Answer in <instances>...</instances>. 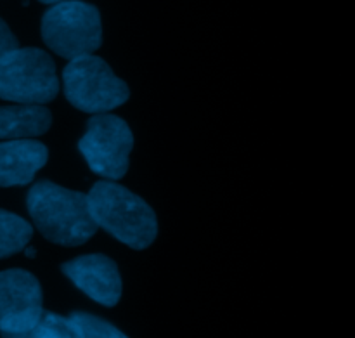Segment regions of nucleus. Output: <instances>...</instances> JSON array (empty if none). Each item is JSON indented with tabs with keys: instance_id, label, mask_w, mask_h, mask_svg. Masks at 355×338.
<instances>
[{
	"instance_id": "obj_1",
	"label": "nucleus",
	"mask_w": 355,
	"mask_h": 338,
	"mask_svg": "<svg viewBox=\"0 0 355 338\" xmlns=\"http://www.w3.org/2000/svg\"><path fill=\"white\" fill-rule=\"evenodd\" d=\"M26 207L38 231L55 245L80 246L97 233L87 194L40 180L30 189Z\"/></svg>"
},
{
	"instance_id": "obj_7",
	"label": "nucleus",
	"mask_w": 355,
	"mask_h": 338,
	"mask_svg": "<svg viewBox=\"0 0 355 338\" xmlns=\"http://www.w3.org/2000/svg\"><path fill=\"white\" fill-rule=\"evenodd\" d=\"M44 312L37 278L23 269L0 273V333H21L33 328Z\"/></svg>"
},
{
	"instance_id": "obj_8",
	"label": "nucleus",
	"mask_w": 355,
	"mask_h": 338,
	"mask_svg": "<svg viewBox=\"0 0 355 338\" xmlns=\"http://www.w3.org/2000/svg\"><path fill=\"white\" fill-rule=\"evenodd\" d=\"M62 273L75 283L76 288L97 304L114 307L121 298V276L116 264L106 255L76 257L62 264Z\"/></svg>"
},
{
	"instance_id": "obj_12",
	"label": "nucleus",
	"mask_w": 355,
	"mask_h": 338,
	"mask_svg": "<svg viewBox=\"0 0 355 338\" xmlns=\"http://www.w3.org/2000/svg\"><path fill=\"white\" fill-rule=\"evenodd\" d=\"M2 338H83V335L71 318L44 311L33 328L21 333H2Z\"/></svg>"
},
{
	"instance_id": "obj_9",
	"label": "nucleus",
	"mask_w": 355,
	"mask_h": 338,
	"mask_svg": "<svg viewBox=\"0 0 355 338\" xmlns=\"http://www.w3.org/2000/svg\"><path fill=\"white\" fill-rule=\"evenodd\" d=\"M49 151L30 139L0 142V186H26L47 163Z\"/></svg>"
},
{
	"instance_id": "obj_13",
	"label": "nucleus",
	"mask_w": 355,
	"mask_h": 338,
	"mask_svg": "<svg viewBox=\"0 0 355 338\" xmlns=\"http://www.w3.org/2000/svg\"><path fill=\"white\" fill-rule=\"evenodd\" d=\"M69 318L76 323L83 338H128L116 326L97 316L87 314V312H73Z\"/></svg>"
},
{
	"instance_id": "obj_10",
	"label": "nucleus",
	"mask_w": 355,
	"mask_h": 338,
	"mask_svg": "<svg viewBox=\"0 0 355 338\" xmlns=\"http://www.w3.org/2000/svg\"><path fill=\"white\" fill-rule=\"evenodd\" d=\"M51 111L38 104H16L0 108V139H28L51 128Z\"/></svg>"
},
{
	"instance_id": "obj_15",
	"label": "nucleus",
	"mask_w": 355,
	"mask_h": 338,
	"mask_svg": "<svg viewBox=\"0 0 355 338\" xmlns=\"http://www.w3.org/2000/svg\"><path fill=\"white\" fill-rule=\"evenodd\" d=\"M24 253H26V257H30V259H33V257L37 255V252H35L33 246H28V248H24Z\"/></svg>"
},
{
	"instance_id": "obj_3",
	"label": "nucleus",
	"mask_w": 355,
	"mask_h": 338,
	"mask_svg": "<svg viewBox=\"0 0 355 338\" xmlns=\"http://www.w3.org/2000/svg\"><path fill=\"white\" fill-rule=\"evenodd\" d=\"M42 38L64 59L94 54L103 42L99 10L78 0L54 3L42 17Z\"/></svg>"
},
{
	"instance_id": "obj_14",
	"label": "nucleus",
	"mask_w": 355,
	"mask_h": 338,
	"mask_svg": "<svg viewBox=\"0 0 355 338\" xmlns=\"http://www.w3.org/2000/svg\"><path fill=\"white\" fill-rule=\"evenodd\" d=\"M16 49H19L17 38L14 37V33L7 26L6 21L0 19V59L9 54V52L16 51Z\"/></svg>"
},
{
	"instance_id": "obj_5",
	"label": "nucleus",
	"mask_w": 355,
	"mask_h": 338,
	"mask_svg": "<svg viewBox=\"0 0 355 338\" xmlns=\"http://www.w3.org/2000/svg\"><path fill=\"white\" fill-rule=\"evenodd\" d=\"M69 103L85 113L101 115L127 103L128 87L97 56L71 59L62 71Z\"/></svg>"
},
{
	"instance_id": "obj_2",
	"label": "nucleus",
	"mask_w": 355,
	"mask_h": 338,
	"mask_svg": "<svg viewBox=\"0 0 355 338\" xmlns=\"http://www.w3.org/2000/svg\"><path fill=\"white\" fill-rule=\"evenodd\" d=\"M90 215L118 242L134 250H144L158 235L153 208L141 196L113 180H99L87 194Z\"/></svg>"
},
{
	"instance_id": "obj_6",
	"label": "nucleus",
	"mask_w": 355,
	"mask_h": 338,
	"mask_svg": "<svg viewBox=\"0 0 355 338\" xmlns=\"http://www.w3.org/2000/svg\"><path fill=\"white\" fill-rule=\"evenodd\" d=\"M132 148L134 135L130 127L120 117L110 113L94 115L78 142L90 170L110 180L121 179L127 174Z\"/></svg>"
},
{
	"instance_id": "obj_11",
	"label": "nucleus",
	"mask_w": 355,
	"mask_h": 338,
	"mask_svg": "<svg viewBox=\"0 0 355 338\" xmlns=\"http://www.w3.org/2000/svg\"><path fill=\"white\" fill-rule=\"evenodd\" d=\"M33 236V228L19 215L0 208V259L26 248Z\"/></svg>"
},
{
	"instance_id": "obj_4",
	"label": "nucleus",
	"mask_w": 355,
	"mask_h": 338,
	"mask_svg": "<svg viewBox=\"0 0 355 338\" xmlns=\"http://www.w3.org/2000/svg\"><path fill=\"white\" fill-rule=\"evenodd\" d=\"M58 92L55 65L42 49H16L0 59V99L40 106Z\"/></svg>"
},
{
	"instance_id": "obj_16",
	"label": "nucleus",
	"mask_w": 355,
	"mask_h": 338,
	"mask_svg": "<svg viewBox=\"0 0 355 338\" xmlns=\"http://www.w3.org/2000/svg\"><path fill=\"white\" fill-rule=\"evenodd\" d=\"M40 2H44V3H52V6H54V3L64 2V0H40Z\"/></svg>"
}]
</instances>
